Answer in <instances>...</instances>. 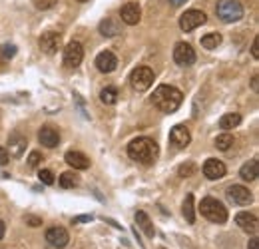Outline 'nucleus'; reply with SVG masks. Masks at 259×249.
<instances>
[{"label":"nucleus","mask_w":259,"mask_h":249,"mask_svg":"<svg viewBox=\"0 0 259 249\" xmlns=\"http://www.w3.org/2000/svg\"><path fill=\"white\" fill-rule=\"evenodd\" d=\"M184 218L188 223H195V208H194V195H186V201H184Z\"/></svg>","instance_id":"obj_23"},{"label":"nucleus","mask_w":259,"mask_h":249,"mask_svg":"<svg viewBox=\"0 0 259 249\" xmlns=\"http://www.w3.org/2000/svg\"><path fill=\"white\" fill-rule=\"evenodd\" d=\"M152 102H154V106L163 112V114H174L180 106H182V102H184V94L180 92L178 88H174V86H158L156 90H154V96H152Z\"/></svg>","instance_id":"obj_2"},{"label":"nucleus","mask_w":259,"mask_h":249,"mask_svg":"<svg viewBox=\"0 0 259 249\" xmlns=\"http://www.w3.org/2000/svg\"><path fill=\"white\" fill-rule=\"evenodd\" d=\"M227 197H229L233 203H237V205H247V203H251V199H253L251 191L245 186H231L227 189Z\"/></svg>","instance_id":"obj_13"},{"label":"nucleus","mask_w":259,"mask_h":249,"mask_svg":"<svg viewBox=\"0 0 259 249\" xmlns=\"http://www.w3.org/2000/svg\"><path fill=\"white\" fill-rule=\"evenodd\" d=\"M92 216H78V218L72 219V223H86V221H92Z\"/></svg>","instance_id":"obj_36"},{"label":"nucleus","mask_w":259,"mask_h":249,"mask_svg":"<svg viewBox=\"0 0 259 249\" xmlns=\"http://www.w3.org/2000/svg\"><path fill=\"white\" fill-rule=\"evenodd\" d=\"M259 78L257 76H253V82H251V86H253V90H255V92H257V88H259V82H257Z\"/></svg>","instance_id":"obj_40"},{"label":"nucleus","mask_w":259,"mask_h":249,"mask_svg":"<svg viewBox=\"0 0 259 249\" xmlns=\"http://www.w3.org/2000/svg\"><path fill=\"white\" fill-rule=\"evenodd\" d=\"M231 146H233V136H231V134H222V136L215 138V148H218V150L227 152Z\"/></svg>","instance_id":"obj_28"},{"label":"nucleus","mask_w":259,"mask_h":249,"mask_svg":"<svg viewBox=\"0 0 259 249\" xmlns=\"http://www.w3.org/2000/svg\"><path fill=\"white\" fill-rule=\"evenodd\" d=\"M169 142L174 144V148L184 150V148L190 146V142H192V134H190V130H188L184 124H178V126H174L171 132H169Z\"/></svg>","instance_id":"obj_9"},{"label":"nucleus","mask_w":259,"mask_h":249,"mask_svg":"<svg viewBox=\"0 0 259 249\" xmlns=\"http://www.w3.org/2000/svg\"><path fill=\"white\" fill-rule=\"evenodd\" d=\"M78 2H88V0H78Z\"/></svg>","instance_id":"obj_42"},{"label":"nucleus","mask_w":259,"mask_h":249,"mask_svg":"<svg viewBox=\"0 0 259 249\" xmlns=\"http://www.w3.org/2000/svg\"><path fill=\"white\" fill-rule=\"evenodd\" d=\"M174 60L180 66H192L195 62V50L186 42H178L174 48Z\"/></svg>","instance_id":"obj_10"},{"label":"nucleus","mask_w":259,"mask_h":249,"mask_svg":"<svg viewBox=\"0 0 259 249\" xmlns=\"http://www.w3.org/2000/svg\"><path fill=\"white\" fill-rule=\"evenodd\" d=\"M136 223H138V227H140L148 237H154V235H156V229H154V225H152V219H150V216H148L146 212H136Z\"/></svg>","instance_id":"obj_21"},{"label":"nucleus","mask_w":259,"mask_h":249,"mask_svg":"<svg viewBox=\"0 0 259 249\" xmlns=\"http://www.w3.org/2000/svg\"><path fill=\"white\" fill-rule=\"evenodd\" d=\"M160 148L152 138H136L128 144V156L132 159H136L138 163L150 165L158 159Z\"/></svg>","instance_id":"obj_1"},{"label":"nucleus","mask_w":259,"mask_h":249,"mask_svg":"<svg viewBox=\"0 0 259 249\" xmlns=\"http://www.w3.org/2000/svg\"><path fill=\"white\" fill-rule=\"evenodd\" d=\"M100 32H102L104 36H108V38L118 36V34H120V24H118L116 20H112V18H106V20L100 22Z\"/></svg>","instance_id":"obj_22"},{"label":"nucleus","mask_w":259,"mask_h":249,"mask_svg":"<svg viewBox=\"0 0 259 249\" xmlns=\"http://www.w3.org/2000/svg\"><path fill=\"white\" fill-rule=\"evenodd\" d=\"M26 138L22 136V134H18V132H14V134H10V138H8V150H10V156L12 157H22L24 154V150H26Z\"/></svg>","instance_id":"obj_18"},{"label":"nucleus","mask_w":259,"mask_h":249,"mask_svg":"<svg viewBox=\"0 0 259 249\" xmlns=\"http://www.w3.org/2000/svg\"><path fill=\"white\" fill-rule=\"evenodd\" d=\"M251 54H253V58H259V40H257V38L253 40V46H251Z\"/></svg>","instance_id":"obj_37"},{"label":"nucleus","mask_w":259,"mask_h":249,"mask_svg":"<svg viewBox=\"0 0 259 249\" xmlns=\"http://www.w3.org/2000/svg\"><path fill=\"white\" fill-rule=\"evenodd\" d=\"M96 68L100 72H104V74H110V72H114L116 68H118V58L112 54V52H100L96 58Z\"/></svg>","instance_id":"obj_17"},{"label":"nucleus","mask_w":259,"mask_h":249,"mask_svg":"<svg viewBox=\"0 0 259 249\" xmlns=\"http://www.w3.org/2000/svg\"><path fill=\"white\" fill-rule=\"evenodd\" d=\"M38 46H40V50L44 54H56L60 50V46H62V34L54 30L44 32L40 36V40H38Z\"/></svg>","instance_id":"obj_6"},{"label":"nucleus","mask_w":259,"mask_h":249,"mask_svg":"<svg viewBox=\"0 0 259 249\" xmlns=\"http://www.w3.org/2000/svg\"><path fill=\"white\" fill-rule=\"evenodd\" d=\"M239 176H241V180H245V182H253V180H257V176H259L257 159H249L247 163H243L241 170H239Z\"/></svg>","instance_id":"obj_20"},{"label":"nucleus","mask_w":259,"mask_h":249,"mask_svg":"<svg viewBox=\"0 0 259 249\" xmlns=\"http://www.w3.org/2000/svg\"><path fill=\"white\" fill-rule=\"evenodd\" d=\"M120 16H122V20H124L126 24L136 26V24L140 22V18H142V10H140V6H138L136 2H128V4L122 6Z\"/></svg>","instance_id":"obj_16"},{"label":"nucleus","mask_w":259,"mask_h":249,"mask_svg":"<svg viewBox=\"0 0 259 249\" xmlns=\"http://www.w3.org/2000/svg\"><path fill=\"white\" fill-rule=\"evenodd\" d=\"M215 12H218V18L226 24L237 22L243 18V6L239 0H218Z\"/></svg>","instance_id":"obj_3"},{"label":"nucleus","mask_w":259,"mask_h":249,"mask_svg":"<svg viewBox=\"0 0 259 249\" xmlns=\"http://www.w3.org/2000/svg\"><path fill=\"white\" fill-rule=\"evenodd\" d=\"M226 163L224 161H220V159H213V157H209L205 163H203V176L207 178V180H222L224 176H226Z\"/></svg>","instance_id":"obj_12"},{"label":"nucleus","mask_w":259,"mask_h":249,"mask_svg":"<svg viewBox=\"0 0 259 249\" xmlns=\"http://www.w3.org/2000/svg\"><path fill=\"white\" fill-rule=\"evenodd\" d=\"M82 60H84V48H82V44L80 42H70L64 48V66L70 68V70H74V68H78L82 64Z\"/></svg>","instance_id":"obj_8"},{"label":"nucleus","mask_w":259,"mask_h":249,"mask_svg":"<svg viewBox=\"0 0 259 249\" xmlns=\"http://www.w3.org/2000/svg\"><path fill=\"white\" fill-rule=\"evenodd\" d=\"M4 233H6V225H4V221L0 219V239L4 237Z\"/></svg>","instance_id":"obj_39"},{"label":"nucleus","mask_w":259,"mask_h":249,"mask_svg":"<svg viewBox=\"0 0 259 249\" xmlns=\"http://www.w3.org/2000/svg\"><path fill=\"white\" fill-rule=\"evenodd\" d=\"M220 44H222V34H218V32L205 34V36L201 38V46L207 48V50H213V48H218Z\"/></svg>","instance_id":"obj_24"},{"label":"nucleus","mask_w":259,"mask_h":249,"mask_svg":"<svg viewBox=\"0 0 259 249\" xmlns=\"http://www.w3.org/2000/svg\"><path fill=\"white\" fill-rule=\"evenodd\" d=\"M169 2H171L174 6H182V4H184V2H188V0H169Z\"/></svg>","instance_id":"obj_41"},{"label":"nucleus","mask_w":259,"mask_h":249,"mask_svg":"<svg viewBox=\"0 0 259 249\" xmlns=\"http://www.w3.org/2000/svg\"><path fill=\"white\" fill-rule=\"evenodd\" d=\"M38 140H40V144L46 146V148H56V146L60 144V134H58V130L52 128V126H44V128L38 132Z\"/></svg>","instance_id":"obj_15"},{"label":"nucleus","mask_w":259,"mask_h":249,"mask_svg":"<svg viewBox=\"0 0 259 249\" xmlns=\"http://www.w3.org/2000/svg\"><path fill=\"white\" fill-rule=\"evenodd\" d=\"M239 124H241V116H239V114H226V116H222V120H220V128H224V130L237 128Z\"/></svg>","instance_id":"obj_25"},{"label":"nucleus","mask_w":259,"mask_h":249,"mask_svg":"<svg viewBox=\"0 0 259 249\" xmlns=\"http://www.w3.org/2000/svg\"><path fill=\"white\" fill-rule=\"evenodd\" d=\"M38 178H40V182H42L44 186H52V184H54V174H52L50 170H40Z\"/></svg>","instance_id":"obj_30"},{"label":"nucleus","mask_w":259,"mask_h":249,"mask_svg":"<svg viewBox=\"0 0 259 249\" xmlns=\"http://www.w3.org/2000/svg\"><path fill=\"white\" fill-rule=\"evenodd\" d=\"M40 161H42V156H40L38 152H32V154L28 156V165H30V168H38Z\"/></svg>","instance_id":"obj_33"},{"label":"nucleus","mask_w":259,"mask_h":249,"mask_svg":"<svg viewBox=\"0 0 259 249\" xmlns=\"http://www.w3.org/2000/svg\"><path fill=\"white\" fill-rule=\"evenodd\" d=\"M249 249H259V239H257V237H253V239L249 241Z\"/></svg>","instance_id":"obj_38"},{"label":"nucleus","mask_w":259,"mask_h":249,"mask_svg":"<svg viewBox=\"0 0 259 249\" xmlns=\"http://www.w3.org/2000/svg\"><path fill=\"white\" fill-rule=\"evenodd\" d=\"M78 184H80V178H78L76 174H72V172H64V174L60 176V186L66 187V189L76 187Z\"/></svg>","instance_id":"obj_27"},{"label":"nucleus","mask_w":259,"mask_h":249,"mask_svg":"<svg viewBox=\"0 0 259 249\" xmlns=\"http://www.w3.org/2000/svg\"><path fill=\"white\" fill-rule=\"evenodd\" d=\"M24 219H26V223H28V225H32V227H36V225H40V223H42L40 219L34 218V216H24Z\"/></svg>","instance_id":"obj_35"},{"label":"nucleus","mask_w":259,"mask_h":249,"mask_svg":"<svg viewBox=\"0 0 259 249\" xmlns=\"http://www.w3.org/2000/svg\"><path fill=\"white\" fill-rule=\"evenodd\" d=\"M130 84H132L134 90L146 92V90L152 88V84H154V72H152L150 68H146V66H140V68H136V70L132 72Z\"/></svg>","instance_id":"obj_5"},{"label":"nucleus","mask_w":259,"mask_h":249,"mask_svg":"<svg viewBox=\"0 0 259 249\" xmlns=\"http://www.w3.org/2000/svg\"><path fill=\"white\" fill-rule=\"evenodd\" d=\"M162 249H163V247H162Z\"/></svg>","instance_id":"obj_43"},{"label":"nucleus","mask_w":259,"mask_h":249,"mask_svg":"<svg viewBox=\"0 0 259 249\" xmlns=\"http://www.w3.org/2000/svg\"><path fill=\"white\" fill-rule=\"evenodd\" d=\"M46 241H48L52 247L64 249L66 245H68V241H70V235H68V231H66L64 227H50V229L46 231Z\"/></svg>","instance_id":"obj_11"},{"label":"nucleus","mask_w":259,"mask_h":249,"mask_svg":"<svg viewBox=\"0 0 259 249\" xmlns=\"http://www.w3.org/2000/svg\"><path fill=\"white\" fill-rule=\"evenodd\" d=\"M100 100H102L104 104H108V106L116 104V102H118V90H116V88H112V86L104 88L102 94H100Z\"/></svg>","instance_id":"obj_26"},{"label":"nucleus","mask_w":259,"mask_h":249,"mask_svg":"<svg viewBox=\"0 0 259 249\" xmlns=\"http://www.w3.org/2000/svg\"><path fill=\"white\" fill-rule=\"evenodd\" d=\"M14 54H16V46L14 44H4L0 48V58H4V60H10Z\"/></svg>","instance_id":"obj_29"},{"label":"nucleus","mask_w":259,"mask_h":249,"mask_svg":"<svg viewBox=\"0 0 259 249\" xmlns=\"http://www.w3.org/2000/svg\"><path fill=\"white\" fill-rule=\"evenodd\" d=\"M56 4V0H34V6L40 8V10H48Z\"/></svg>","instance_id":"obj_32"},{"label":"nucleus","mask_w":259,"mask_h":249,"mask_svg":"<svg viewBox=\"0 0 259 249\" xmlns=\"http://www.w3.org/2000/svg\"><path fill=\"white\" fill-rule=\"evenodd\" d=\"M8 159H10V156H8V150L0 146V165H6V163H8Z\"/></svg>","instance_id":"obj_34"},{"label":"nucleus","mask_w":259,"mask_h":249,"mask_svg":"<svg viewBox=\"0 0 259 249\" xmlns=\"http://www.w3.org/2000/svg\"><path fill=\"white\" fill-rule=\"evenodd\" d=\"M178 172H180V176H182V178H190V176L195 172V165L194 163H184V165H180V170H178Z\"/></svg>","instance_id":"obj_31"},{"label":"nucleus","mask_w":259,"mask_h":249,"mask_svg":"<svg viewBox=\"0 0 259 249\" xmlns=\"http://www.w3.org/2000/svg\"><path fill=\"white\" fill-rule=\"evenodd\" d=\"M235 223H237L245 233H249V235H255L259 229L257 218H255L253 214H249V212H241V214H237V216H235Z\"/></svg>","instance_id":"obj_14"},{"label":"nucleus","mask_w":259,"mask_h":249,"mask_svg":"<svg viewBox=\"0 0 259 249\" xmlns=\"http://www.w3.org/2000/svg\"><path fill=\"white\" fill-rule=\"evenodd\" d=\"M66 163L74 170H88L90 168V159L84 156L82 152H68L66 154Z\"/></svg>","instance_id":"obj_19"},{"label":"nucleus","mask_w":259,"mask_h":249,"mask_svg":"<svg viewBox=\"0 0 259 249\" xmlns=\"http://www.w3.org/2000/svg\"><path fill=\"white\" fill-rule=\"evenodd\" d=\"M205 20H207L205 12H201V10H188L180 18V28L184 32H192L195 28H199L201 24H205Z\"/></svg>","instance_id":"obj_7"},{"label":"nucleus","mask_w":259,"mask_h":249,"mask_svg":"<svg viewBox=\"0 0 259 249\" xmlns=\"http://www.w3.org/2000/svg\"><path fill=\"white\" fill-rule=\"evenodd\" d=\"M199 212L205 219H209L211 223H226L227 221V210L224 208L222 201L213 199V197H205L201 199Z\"/></svg>","instance_id":"obj_4"}]
</instances>
